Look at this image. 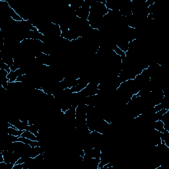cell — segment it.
<instances>
[{
  "label": "cell",
  "mask_w": 169,
  "mask_h": 169,
  "mask_svg": "<svg viewBox=\"0 0 169 169\" xmlns=\"http://www.w3.org/2000/svg\"><path fill=\"white\" fill-rule=\"evenodd\" d=\"M153 128L155 130L158 131L160 133L164 134L166 131L165 128V123L164 122H162L161 120H155V122H154V126Z\"/></svg>",
  "instance_id": "1"
}]
</instances>
